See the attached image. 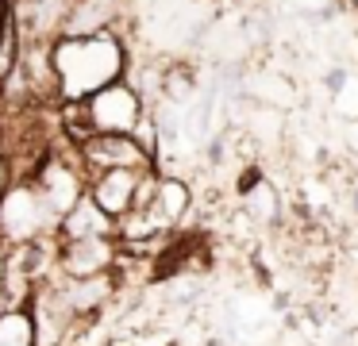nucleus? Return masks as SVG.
<instances>
[{"label": "nucleus", "instance_id": "obj_1", "mask_svg": "<svg viewBox=\"0 0 358 346\" xmlns=\"http://www.w3.org/2000/svg\"><path fill=\"white\" fill-rule=\"evenodd\" d=\"M127 66V54L108 31L96 35H66L50 50V69H55V89L62 92L66 104H81L104 85L120 81Z\"/></svg>", "mask_w": 358, "mask_h": 346}, {"label": "nucleus", "instance_id": "obj_2", "mask_svg": "<svg viewBox=\"0 0 358 346\" xmlns=\"http://www.w3.org/2000/svg\"><path fill=\"white\" fill-rule=\"evenodd\" d=\"M58 235V219L39 200L31 181H16L0 196V243H35V238Z\"/></svg>", "mask_w": 358, "mask_h": 346}, {"label": "nucleus", "instance_id": "obj_3", "mask_svg": "<svg viewBox=\"0 0 358 346\" xmlns=\"http://www.w3.org/2000/svg\"><path fill=\"white\" fill-rule=\"evenodd\" d=\"M81 112L93 135H131L143 123V100L131 85L112 81L89 100H81Z\"/></svg>", "mask_w": 358, "mask_h": 346}, {"label": "nucleus", "instance_id": "obj_4", "mask_svg": "<svg viewBox=\"0 0 358 346\" xmlns=\"http://www.w3.org/2000/svg\"><path fill=\"white\" fill-rule=\"evenodd\" d=\"M78 161L85 177L108 173V169H135V173L155 169V158L143 150L135 135H89L85 143H78Z\"/></svg>", "mask_w": 358, "mask_h": 346}, {"label": "nucleus", "instance_id": "obj_5", "mask_svg": "<svg viewBox=\"0 0 358 346\" xmlns=\"http://www.w3.org/2000/svg\"><path fill=\"white\" fill-rule=\"evenodd\" d=\"M31 185H35V192H39V200L50 208V215L62 219V215L85 196L89 177L81 173V161L66 166V161H58V158H43L39 166L31 169Z\"/></svg>", "mask_w": 358, "mask_h": 346}, {"label": "nucleus", "instance_id": "obj_6", "mask_svg": "<svg viewBox=\"0 0 358 346\" xmlns=\"http://www.w3.org/2000/svg\"><path fill=\"white\" fill-rule=\"evenodd\" d=\"M120 254V243L108 235L93 238H58V273L62 277H101L112 273V261Z\"/></svg>", "mask_w": 358, "mask_h": 346}, {"label": "nucleus", "instance_id": "obj_7", "mask_svg": "<svg viewBox=\"0 0 358 346\" xmlns=\"http://www.w3.org/2000/svg\"><path fill=\"white\" fill-rule=\"evenodd\" d=\"M139 181H143V173H135V169H108V173L89 177L85 192H89V200L108 215V219H120V215L131 212Z\"/></svg>", "mask_w": 358, "mask_h": 346}, {"label": "nucleus", "instance_id": "obj_8", "mask_svg": "<svg viewBox=\"0 0 358 346\" xmlns=\"http://www.w3.org/2000/svg\"><path fill=\"white\" fill-rule=\"evenodd\" d=\"M93 235L116 238V219H108L85 192V196L58 219V238H93Z\"/></svg>", "mask_w": 358, "mask_h": 346}, {"label": "nucleus", "instance_id": "obj_9", "mask_svg": "<svg viewBox=\"0 0 358 346\" xmlns=\"http://www.w3.org/2000/svg\"><path fill=\"white\" fill-rule=\"evenodd\" d=\"M189 204H193V189H189L181 177H158L155 196H150V208H155V215H158V219H162L170 231L181 227Z\"/></svg>", "mask_w": 358, "mask_h": 346}, {"label": "nucleus", "instance_id": "obj_10", "mask_svg": "<svg viewBox=\"0 0 358 346\" xmlns=\"http://www.w3.org/2000/svg\"><path fill=\"white\" fill-rule=\"evenodd\" d=\"M0 346H39L35 319L27 308H8L0 312Z\"/></svg>", "mask_w": 358, "mask_h": 346}, {"label": "nucleus", "instance_id": "obj_11", "mask_svg": "<svg viewBox=\"0 0 358 346\" xmlns=\"http://www.w3.org/2000/svg\"><path fill=\"white\" fill-rule=\"evenodd\" d=\"M12 185H16V181H12V166H8V158H0V196H4Z\"/></svg>", "mask_w": 358, "mask_h": 346}, {"label": "nucleus", "instance_id": "obj_12", "mask_svg": "<svg viewBox=\"0 0 358 346\" xmlns=\"http://www.w3.org/2000/svg\"><path fill=\"white\" fill-rule=\"evenodd\" d=\"M8 273V243H0V281Z\"/></svg>", "mask_w": 358, "mask_h": 346}]
</instances>
